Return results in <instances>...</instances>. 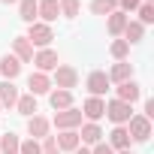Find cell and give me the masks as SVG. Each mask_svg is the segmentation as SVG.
I'll list each match as a JSON object with an SVG mask.
<instances>
[{
  "label": "cell",
  "mask_w": 154,
  "mask_h": 154,
  "mask_svg": "<svg viewBox=\"0 0 154 154\" xmlns=\"http://www.w3.org/2000/svg\"><path fill=\"white\" fill-rule=\"evenodd\" d=\"M151 115H154V100H145V115H142V118L151 121Z\"/></svg>",
  "instance_id": "cell-34"
},
{
  "label": "cell",
  "mask_w": 154,
  "mask_h": 154,
  "mask_svg": "<svg viewBox=\"0 0 154 154\" xmlns=\"http://www.w3.org/2000/svg\"><path fill=\"white\" fill-rule=\"evenodd\" d=\"M139 94H142V91H139V85L130 79V82H121V85H118V97H115V100H121V103H130V106H133V103L139 100Z\"/></svg>",
  "instance_id": "cell-10"
},
{
  "label": "cell",
  "mask_w": 154,
  "mask_h": 154,
  "mask_svg": "<svg viewBox=\"0 0 154 154\" xmlns=\"http://www.w3.org/2000/svg\"><path fill=\"white\" fill-rule=\"evenodd\" d=\"M109 148L115 151H127L130 148V133H127V127H115L112 133H109Z\"/></svg>",
  "instance_id": "cell-14"
},
{
  "label": "cell",
  "mask_w": 154,
  "mask_h": 154,
  "mask_svg": "<svg viewBox=\"0 0 154 154\" xmlns=\"http://www.w3.org/2000/svg\"><path fill=\"white\" fill-rule=\"evenodd\" d=\"M18 15H21V21H27V24H33L36 21V0H18Z\"/></svg>",
  "instance_id": "cell-22"
},
{
  "label": "cell",
  "mask_w": 154,
  "mask_h": 154,
  "mask_svg": "<svg viewBox=\"0 0 154 154\" xmlns=\"http://www.w3.org/2000/svg\"><path fill=\"white\" fill-rule=\"evenodd\" d=\"M72 154H91V151H88V148H85V145H79V148H75V151H72Z\"/></svg>",
  "instance_id": "cell-35"
},
{
  "label": "cell",
  "mask_w": 154,
  "mask_h": 154,
  "mask_svg": "<svg viewBox=\"0 0 154 154\" xmlns=\"http://www.w3.org/2000/svg\"><path fill=\"white\" fill-rule=\"evenodd\" d=\"M109 75L103 72V69H94L91 75H88V91H91V97H100V94H106L109 91Z\"/></svg>",
  "instance_id": "cell-6"
},
{
  "label": "cell",
  "mask_w": 154,
  "mask_h": 154,
  "mask_svg": "<svg viewBox=\"0 0 154 154\" xmlns=\"http://www.w3.org/2000/svg\"><path fill=\"white\" fill-rule=\"evenodd\" d=\"M0 72H3V79H6V82H12L15 75L21 72V63H18V57H12V54H6L3 60H0Z\"/></svg>",
  "instance_id": "cell-18"
},
{
  "label": "cell",
  "mask_w": 154,
  "mask_h": 154,
  "mask_svg": "<svg viewBox=\"0 0 154 154\" xmlns=\"http://www.w3.org/2000/svg\"><path fill=\"white\" fill-rule=\"evenodd\" d=\"M27 133H30V139H45L48 136V121L42 115H30L27 118Z\"/></svg>",
  "instance_id": "cell-11"
},
{
  "label": "cell",
  "mask_w": 154,
  "mask_h": 154,
  "mask_svg": "<svg viewBox=\"0 0 154 154\" xmlns=\"http://www.w3.org/2000/svg\"><path fill=\"white\" fill-rule=\"evenodd\" d=\"M118 6H121V12H133L142 6V0H118Z\"/></svg>",
  "instance_id": "cell-32"
},
{
  "label": "cell",
  "mask_w": 154,
  "mask_h": 154,
  "mask_svg": "<svg viewBox=\"0 0 154 154\" xmlns=\"http://www.w3.org/2000/svg\"><path fill=\"white\" fill-rule=\"evenodd\" d=\"M124 36H127V42H139V39L145 36V24H139V21H127Z\"/></svg>",
  "instance_id": "cell-25"
},
{
  "label": "cell",
  "mask_w": 154,
  "mask_h": 154,
  "mask_svg": "<svg viewBox=\"0 0 154 154\" xmlns=\"http://www.w3.org/2000/svg\"><path fill=\"white\" fill-rule=\"evenodd\" d=\"M12 48H15V57H18V63H27V60H33V45L27 42V36H15V39H12Z\"/></svg>",
  "instance_id": "cell-13"
},
{
  "label": "cell",
  "mask_w": 154,
  "mask_h": 154,
  "mask_svg": "<svg viewBox=\"0 0 154 154\" xmlns=\"http://www.w3.org/2000/svg\"><path fill=\"white\" fill-rule=\"evenodd\" d=\"M18 145H21V139H18L15 133L0 136V154H18Z\"/></svg>",
  "instance_id": "cell-23"
},
{
  "label": "cell",
  "mask_w": 154,
  "mask_h": 154,
  "mask_svg": "<svg viewBox=\"0 0 154 154\" xmlns=\"http://www.w3.org/2000/svg\"><path fill=\"white\" fill-rule=\"evenodd\" d=\"M145 3H151V0H145Z\"/></svg>",
  "instance_id": "cell-38"
},
{
  "label": "cell",
  "mask_w": 154,
  "mask_h": 154,
  "mask_svg": "<svg viewBox=\"0 0 154 154\" xmlns=\"http://www.w3.org/2000/svg\"><path fill=\"white\" fill-rule=\"evenodd\" d=\"M33 63H36V72H48V69H54V66H57V51L42 48L39 54H33Z\"/></svg>",
  "instance_id": "cell-8"
},
{
  "label": "cell",
  "mask_w": 154,
  "mask_h": 154,
  "mask_svg": "<svg viewBox=\"0 0 154 154\" xmlns=\"http://www.w3.org/2000/svg\"><path fill=\"white\" fill-rule=\"evenodd\" d=\"M82 115H85L88 121H94V124H97V121L106 115V103H103L100 97H88V100H85V106H82Z\"/></svg>",
  "instance_id": "cell-7"
},
{
  "label": "cell",
  "mask_w": 154,
  "mask_h": 154,
  "mask_svg": "<svg viewBox=\"0 0 154 154\" xmlns=\"http://www.w3.org/2000/svg\"><path fill=\"white\" fill-rule=\"evenodd\" d=\"M51 39H54V33H51L48 24H42V21H33V24H30V30H27V42H30V45H42V48H45Z\"/></svg>",
  "instance_id": "cell-1"
},
{
  "label": "cell",
  "mask_w": 154,
  "mask_h": 154,
  "mask_svg": "<svg viewBox=\"0 0 154 154\" xmlns=\"http://www.w3.org/2000/svg\"><path fill=\"white\" fill-rule=\"evenodd\" d=\"M54 85L60 91H72L75 85H79V72H75L72 66H54Z\"/></svg>",
  "instance_id": "cell-3"
},
{
  "label": "cell",
  "mask_w": 154,
  "mask_h": 154,
  "mask_svg": "<svg viewBox=\"0 0 154 154\" xmlns=\"http://www.w3.org/2000/svg\"><path fill=\"white\" fill-rule=\"evenodd\" d=\"M57 6H60V15H66V18L79 15V0H57Z\"/></svg>",
  "instance_id": "cell-27"
},
{
  "label": "cell",
  "mask_w": 154,
  "mask_h": 154,
  "mask_svg": "<svg viewBox=\"0 0 154 154\" xmlns=\"http://www.w3.org/2000/svg\"><path fill=\"white\" fill-rule=\"evenodd\" d=\"M91 154H115V151H112V148H109V145H106V142H97V145H94V151H91Z\"/></svg>",
  "instance_id": "cell-33"
},
{
  "label": "cell",
  "mask_w": 154,
  "mask_h": 154,
  "mask_svg": "<svg viewBox=\"0 0 154 154\" xmlns=\"http://www.w3.org/2000/svg\"><path fill=\"white\" fill-rule=\"evenodd\" d=\"M15 106H18V112H21V115H27V118L36 112V100H33V94H24V97H18V103H15Z\"/></svg>",
  "instance_id": "cell-26"
},
{
  "label": "cell",
  "mask_w": 154,
  "mask_h": 154,
  "mask_svg": "<svg viewBox=\"0 0 154 154\" xmlns=\"http://www.w3.org/2000/svg\"><path fill=\"white\" fill-rule=\"evenodd\" d=\"M106 75H109V82H118V85H121V82H130V79H133V63L118 60V63H115Z\"/></svg>",
  "instance_id": "cell-9"
},
{
  "label": "cell",
  "mask_w": 154,
  "mask_h": 154,
  "mask_svg": "<svg viewBox=\"0 0 154 154\" xmlns=\"http://www.w3.org/2000/svg\"><path fill=\"white\" fill-rule=\"evenodd\" d=\"M39 154H60V148H57L54 136H45V139H42V145H39Z\"/></svg>",
  "instance_id": "cell-30"
},
{
  "label": "cell",
  "mask_w": 154,
  "mask_h": 154,
  "mask_svg": "<svg viewBox=\"0 0 154 154\" xmlns=\"http://www.w3.org/2000/svg\"><path fill=\"white\" fill-rule=\"evenodd\" d=\"M18 154H39V142H36V139L21 142V145H18Z\"/></svg>",
  "instance_id": "cell-31"
},
{
  "label": "cell",
  "mask_w": 154,
  "mask_h": 154,
  "mask_svg": "<svg viewBox=\"0 0 154 154\" xmlns=\"http://www.w3.org/2000/svg\"><path fill=\"white\" fill-rule=\"evenodd\" d=\"M100 136H103V130H100L94 121H88V124L82 127V133H79V142H85V145H97Z\"/></svg>",
  "instance_id": "cell-21"
},
{
  "label": "cell",
  "mask_w": 154,
  "mask_h": 154,
  "mask_svg": "<svg viewBox=\"0 0 154 154\" xmlns=\"http://www.w3.org/2000/svg\"><path fill=\"white\" fill-rule=\"evenodd\" d=\"M18 103V88L12 82H0V106H15Z\"/></svg>",
  "instance_id": "cell-19"
},
{
  "label": "cell",
  "mask_w": 154,
  "mask_h": 154,
  "mask_svg": "<svg viewBox=\"0 0 154 154\" xmlns=\"http://www.w3.org/2000/svg\"><path fill=\"white\" fill-rule=\"evenodd\" d=\"M27 88H30V94H33V97H36V94H45V91H51V79H48L45 72H30Z\"/></svg>",
  "instance_id": "cell-12"
},
{
  "label": "cell",
  "mask_w": 154,
  "mask_h": 154,
  "mask_svg": "<svg viewBox=\"0 0 154 154\" xmlns=\"http://www.w3.org/2000/svg\"><path fill=\"white\" fill-rule=\"evenodd\" d=\"M82 124V109H63V112H57L54 115V127L57 130H75V127H79Z\"/></svg>",
  "instance_id": "cell-2"
},
{
  "label": "cell",
  "mask_w": 154,
  "mask_h": 154,
  "mask_svg": "<svg viewBox=\"0 0 154 154\" xmlns=\"http://www.w3.org/2000/svg\"><path fill=\"white\" fill-rule=\"evenodd\" d=\"M154 21V6L151 3H142L139 6V24H151Z\"/></svg>",
  "instance_id": "cell-29"
},
{
  "label": "cell",
  "mask_w": 154,
  "mask_h": 154,
  "mask_svg": "<svg viewBox=\"0 0 154 154\" xmlns=\"http://www.w3.org/2000/svg\"><path fill=\"white\" fill-rule=\"evenodd\" d=\"M106 27H109V33H112V36H121V33H124V27H127V12L115 9V12L109 15V24H106Z\"/></svg>",
  "instance_id": "cell-20"
},
{
  "label": "cell",
  "mask_w": 154,
  "mask_h": 154,
  "mask_svg": "<svg viewBox=\"0 0 154 154\" xmlns=\"http://www.w3.org/2000/svg\"><path fill=\"white\" fill-rule=\"evenodd\" d=\"M109 51H112V57H118V60H124V57H127V51H130V42H127V39H115Z\"/></svg>",
  "instance_id": "cell-28"
},
{
  "label": "cell",
  "mask_w": 154,
  "mask_h": 154,
  "mask_svg": "<svg viewBox=\"0 0 154 154\" xmlns=\"http://www.w3.org/2000/svg\"><path fill=\"white\" fill-rule=\"evenodd\" d=\"M106 115L121 127V124H127L130 118H133V109H130V103H121V100H112V103H106Z\"/></svg>",
  "instance_id": "cell-4"
},
{
  "label": "cell",
  "mask_w": 154,
  "mask_h": 154,
  "mask_svg": "<svg viewBox=\"0 0 154 154\" xmlns=\"http://www.w3.org/2000/svg\"><path fill=\"white\" fill-rule=\"evenodd\" d=\"M118 154H133V151H130V148H127V151H118Z\"/></svg>",
  "instance_id": "cell-36"
},
{
  "label": "cell",
  "mask_w": 154,
  "mask_h": 154,
  "mask_svg": "<svg viewBox=\"0 0 154 154\" xmlns=\"http://www.w3.org/2000/svg\"><path fill=\"white\" fill-rule=\"evenodd\" d=\"M54 142H57V148L60 151H75L82 142H79V133L75 130H60V136H54Z\"/></svg>",
  "instance_id": "cell-16"
},
{
  "label": "cell",
  "mask_w": 154,
  "mask_h": 154,
  "mask_svg": "<svg viewBox=\"0 0 154 154\" xmlns=\"http://www.w3.org/2000/svg\"><path fill=\"white\" fill-rule=\"evenodd\" d=\"M0 3H15V0H0Z\"/></svg>",
  "instance_id": "cell-37"
},
{
  "label": "cell",
  "mask_w": 154,
  "mask_h": 154,
  "mask_svg": "<svg viewBox=\"0 0 154 154\" xmlns=\"http://www.w3.org/2000/svg\"><path fill=\"white\" fill-rule=\"evenodd\" d=\"M48 103H51V109L54 112H63V109H69L72 106V91H51V97H48Z\"/></svg>",
  "instance_id": "cell-17"
},
{
  "label": "cell",
  "mask_w": 154,
  "mask_h": 154,
  "mask_svg": "<svg viewBox=\"0 0 154 154\" xmlns=\"http://www.w3.org/2000/svg\"><path fill=\"white\" fill-rule=\"evenodd\" d=\"M0 109H3V106H0Z\"/></svg>",
  "instance_id": "cell-39"
},
{
  "label": "cell",
  "mask_w": 154,
  "mask_h": 154,
  "mask_svg": "<svg viewBox=\"0 0 154 154\" xmlns=\"http://www.w3.org/2000/svg\"><path fill=\"white\" fill-rule=\"evenodd\" d=\"M36 12L42 15V24H48V21H54V18L60 15V6H57V0H39V3H36Z\"/></svg>",
  "instance_id": "cell-15"
},
{
  "label": "cell",
  "mask_w": 154,
  "mask_h": 154,
  "mask_svg": "<svg viewBox=\"0 0 154 154\" xmlns=\"http://www.w3.org/2000/svg\"><path fill=\"white\" fill-rule=\"evenodd\" d=\"M115 9H118V0H94V3H91L94 15H112Z\"/></svg>",
  "instance_id": "cell-24"
},
{
  "label": "cell",
  "mask_w": 154,
  "mask_h": 154,
  "mask_svg": "<svg viewBox=\"0 0 154 154\" xmlns=\"http://www.w3.org/2000/svg\"><path fill=\"white\" fill-rule=\"evenodd\" d=\"M127 124H130V130H127V133H130V139H136V142H148V136H151V121H148V118L133 115Z\"/></svg>",
  "instance_id": "cell-5"
}]
</instances>
